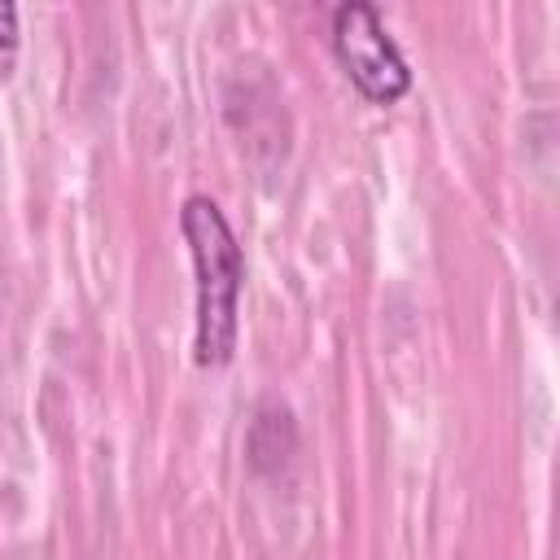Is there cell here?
Masks as SVG:
<instances>
[{"mask_svg": "<svg viewBox=\"0 0 560 560\" xmlns=\"http://www.w3.org/2000/svg\"><path fill=\"white\" fill-rule=\"evenodd\" d=\"M179 232H184V245L192 254V276H197L192 359L201 368H223L236 350V306H241L245 258H241V245H236L228 214L206 192L184 197Z\"/></svg>", "mask_w": 560, "mask_h": 560, "instance_id": "6da1fadb", "label": "cell"}, {"mask_svg": "<svg viewBox=\"0 0 560 560\" xmlns=\"http://www.w3.org/2000/svg\"><path fill=\"white\" fill-rule=\"evenodd\" d=\"M332 52L368 101L394 105L398 96H407L411 88L407 57L398 52L381 13L368 0H346L332 9Z\"/></svg>", "mask_w": 560, "mask_h": 560, "instance_id": "7a4b0ae2", "label": "cell"}, {"mask_svg": "<svg viewBox=\"0 0 560 560\" xmlns=\"http://www.w3.org/2000/svg\"><path fill=\"white\" fill-rule=\"evenodd\" d=\"M18 57V4H0V79L13 70Z\"/></svg>", "mask_w": 560, "mask_h": 560, "instance_id": "3957f363", "label": "cell"}]
</instances>
